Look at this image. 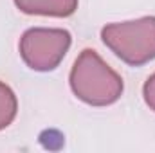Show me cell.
<instances>
[{
    "mask_svg": "<svg viewBox=\"0 0 155 153\" xmlns=\"http://www.w3.org/2000/svg\"><path fill=\"white\" fill-rule=\"evenodd\" d=\"M69 85L79 101L90 106H110L123 96V77L94 49H83L76 58Z\"/></svg>",
    "mask_w": 155,
    "mask_h": 153,
    "instance_id": "cell-1",
    "label": "cell"
},
{
    "mask_svg": "<svg viewBox=\"0 0 155 153\" xmlns=\"http://www.w3.org/2000/svg\"><path fill=\"white\" fill-rule=\"evenodd\" d=\"M101 40L126 65H146L155 60V16L107 24L101 29Z\"/></svg>",
    "mask_w": 155,
    "mask_h": 153,
    "instance_id": "cell-2",
    "label": "cell"
},
{
    "mask_svg": "<svg viewBox=\"0 0 155 153\" xmlns=\"http://www.w3.org/2000/svg\"><path fill=\"white\" fill-rule=\"evenodd\" d=\"M72 36L67 29L60 27H31L18 43L20 58L36 72H51L67 56Z\"/></svg>",
    "mask_w": 155,
    "mask_h": 153,
    "instance_id": "cell-3",
    "label": "cell"
},
{
    "mask_svg": "<svg viewBox=\"0 0 155 153\" xmlns=\"http://www.w3.org/2000/svg\"><path fill=\"white\" fill-rule=\"evenodd\" d=\"M15 5L25 15L67 18L74 15L79 0H13Z\"/></svg>",
    "mask_w": 155,
    "mask_h": 153,
    "instance_id": "cell-4",
    "label": "cell"
},
{
    "mask_svg": "<svg viewBox=\"0 0 155 153\" xmlns=\"http://www.w3.org/2000/svg\"><path fill=\"white\" fill-rule=\"evenodd\" d=\"M18 114V99L9 85L0 81V130H5Z\"/></svg>",
    "mask_w": 155,
    "mask_h": 153,
    "instance_id": "cell-5",
    "label": "cell"
},
{
    "mask_svg": "<svg viewBox=\"0 0 155 153\" xmlns=\"http://www.w3.org/2000/svg\"><path fill=\"white\" fill-rule=\"evenodd\" d=\"M143 99H144L146 106L152 112H155V72L143 85Z\"/></svg>",
    "mask_w": 155,
    "mask_h": 153,
    "instance_id": "cell-6",
    "label": "cell"
}]
</instances>
